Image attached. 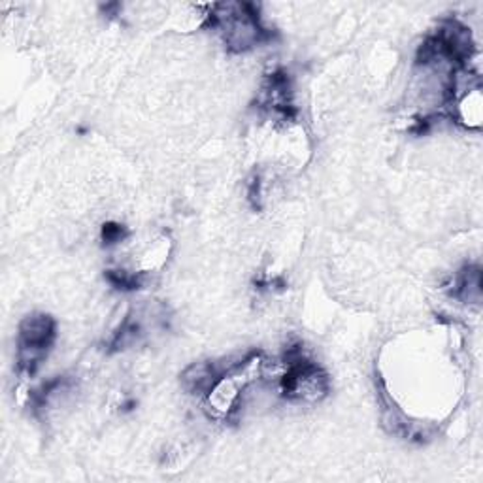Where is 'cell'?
<instances>
[{
	"mask_svg": "<svg viewBox=\"0 0 483 483\" xmlns=\"http://www.w3.org/2000/svg\"><path fill=\"white\" fill-rule=\"evenodd\" d=\"M206 27L218 30L227 49L232 54H246L274 40V30L261 20L259 6L252 3L212 4L206 15Z\"/></svg>",
	"mask_w": 483,
	"mask_h": 483,
	"instance_id": "obj_1",
	"label": "cell"
},
{
	"mask_svg": "<svg viewBox=\"0 0 483 483\" xmlns=\"http://www.w3.org/2000/svg\"><path fill=\"white\" fill-rule=\"evenodd\" d=\"M130 235V230L123 223H115V221H106L101 229V240L104 247H113L121 242H125Z\"/></svg>",
	"mask_w": 483,
	"mask_h": 483,
	"instance_id": "obj_10",
	"label": "cell"
},
{
	"mask_svg": "<svg viewBox=\"0 0 483 483\" xmlns=\"http://www.w3.org/2000/svg\"><path fill=\"white\" fill-rule=\"evenodd\" d=\"M227 369H229V364L220 366L215 361L193 362L181 374V387L191 395L206 396L215 383H218V379L225 374Z\"/></svg>",
	"mask_w": 483,
	"mask_h": 483,
	"instance_id": "obj_5",
	"label": "cell"
},
{
	"mask_svg": "<svg viewBox=\"0 0 483 483\" xmlns=\"http://www.w3.org/2000/svg\"><path fill=\"white\" fill-rule=\"evenodd\" d=\"M146 335L144 323L137 312H130L127 318L121 321V325L115 329L110 340L106 342V352L108 354H118L125 352V349L137 346Z\"/></svg>",
	"mask_w": 483,
	"mask_h": 483,
	"instance_id": "obj_7",
	"label": "cell"
},
{
	"mask_svg": "<svg viewBox=\"0 0 483 483\" xmlns=\"http://www.w3.org/2000/svg\"><path fill=\"white\" fill-rule=\"evenodd\" d=\"M55 340L57 321L52 315L32 312L23 318L18 329V344H15L18 347V355H15L18 372L27 378L35 376L54 349Z\"/></svg>",
	"mask_w": 483,
	"mask_h": 483,
	"instance_id": "obj_3",
	"label": "cell"
},
{
	"mask_svg": "<svg viewBox=\"0 0 483 483\" xmlns=\"http://www.w3.org/2000/svg\"><path fill=\"white\" fill-rule=\"evenodd\" d=\"M247 201L254 210L262 208V193H261V178L255 174L247 183Z\"/></svg>",
	"mask_w": 483,
	"mask_h": 483,
	"instance_id": "obj_11",
	"label": "cell"
},
{
	"mask_svg": "<svg viewBox=\"0 0 483 483\" xmlns=\"http://www.w3.org/2000/svg\"><path fill=\"white\" fill-rule=\"evenodd\" d=\"M104 278L113 289L123 291V293L144 289L146 279H147L144 272H129V271H106Z\"/></svg>",
	"mask_w": 483,
	"mask_h": 483,
	"instance_id": "obj_9",
	"label": "cell"
},
{
	"mask_svg": "<svg viewBox=\"0 0 483 483\" xmlns=\"http://www.w3.org/2000/svg\"><path fill=\"white\" fill-rule=\"evenodd\" d=\"M452 296L464 304L479 306L481 303V269L478 264H466L457 272L452 286Z\"/></svg>",
	"mask_w": 483,
	"mask_h": 483,
	"instance_id": "obj_6",
	"label": "cell"
},
{
	"mask_svg": "<svg viewBox=\"0 0 483 483\" xmlns=\"http://www.w3.org/2000/svg\"><path fill=\"white\" fill-rule=\"evenodd\" d=\"M257 108L278 121H295L296 106L293 103V81L287 71L276 69L266 74L257 95Z\"/></svg>",
	"mask_w": 483,
	"mask_h": 483,
	"instance_id": "obj_4",
	"label": "cell"
},
{
	"mask_svg": "<svg viewBox=\"0 0 483 483\" xmlns=\"http://www.w3.org/2000/svg\"><path fill=\"white\" fill-rule=\"evenodd\" d=\"M279 393L289 403L315 404L330 393L329 374L313 362L301 342L289 344L279 361Z\"/></svg>",
	"mask_w": 483,
	"mask_h": 483,
	"instance_id": "obj_2",
	"label": "cell"
},
{
	"mask_svg": "<svg viewBox=\"0 0 483 483\" xmlns=\"http://www.w3.org/2000/svg\"><path fill=\"white\" fill-rule=\"evenodd\" d=\"M71 387H72V379L69 376H57L54 379L42 383L40 387L32 389L29 395V404H30L32 413L40 415L42 412H46L62 393H69Z\"/></svg>",
	"mask_w": 483,
	"mask_h": 483,
	"instance_id": "obj_8",
	"label": "cell"
}]
</instances>
